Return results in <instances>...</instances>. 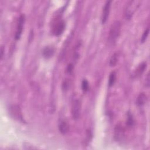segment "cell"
Instances as JSON below:
<instances>
[{"label": "cell", "mask_w": 150, "mask_h": 150, "mask_svg": "<svg viewBox=\"0 0 150 150\" xmlns=\"http://www.w3.org/2000/svg\"><path fill=\"white\" fill-rule=\"evenodd\" d=\"M4 52V47L2 46L1 48V54H0V56H1V59H3Z\"/></svg>", "instance_id": "obj_19"}, {"label": "cell", "mask_w": 150, "mask_h": 150, "mask_svg": "<svg viewBox=\"0 0 150 150\" xmlns=\"http://www.w3.org/2000/svg\"><path fill=\"white\" fill-rule=\"evenodd\" d=\"M127 125L129 127L133 126L134 124V120L132 114L130 113H129L127 114Z\"/></svg>", "instance_id": "obj_14"}, {"label": "cell", "mask_w": 150, "mask_h": 150, "mask_svg": "<svg viewBox=\"0 0 150 150\" xmlns=\"http://www.w3.org/2000/svg\"><path fill=\"white\" fill-rule=\"evenodd\" d=\"M81 113V102L79 99H75L72 105V116L75 120L79 119Z\"/></svg>", "instance_id": "obj_3"}, {"label": "cell", "mask_w": 150, "mask_h": 150, "mask_svg": "<svg viewBox=\"0 0 150 150\" xmlns=\"http://www.w3.org/2000/svg\"><path fill=\"white\" fill-rule=\"evenodd\" d=\"M116 73L114 71L110 73L109 79V86L110 87L113 86V85L114 84V82L116 81Z\"/></svg>", "instance_id": "obj_13"}, {"label": "cell", "mask_w": 150, "mask_h": 150, "mask_svg": "<svg viewBox=\"0 0 150 150\" xmlns=\"http://www.w3.org/2000/svg\"><path fill=\"white\" fill-rule=\"evenodd\" d=\"M65 29V23L63 20L57 21L53 27V32L56 36H59Z\"/></svg>", "instance_id": "obj_6"}, {"label": "cell", "mask_w": 150, "mask_h": 150, "mask_svg": "<svg viewBox=\"0 0 150 150\" xmlns=\"http://www.w3.org/2000/svg\"><path fill=\"white\" fill-rule=\"evenodd\" d=\"M149 27H148L145 30V31L143 33V36H142V38H141V42L143 43L145 41V40L147 39V37H148V34H149Z\"/></svg>", "instance_id": "obj_16"}, {"label": "cell", "mask_w": 150, "mask_h": 150, "mask_svg": "<svg viewBox=\"0 0 150 150\" xmlns=\"http://www.w3.org/2000/svg\"><path fill=\"white\" fill-rule=\"evenodd\" d=\"M147 97L145 93H142L139 95L137 98V104L138 106H143L147 103Z\"/></svg>", "instance_id": "obj_11"}, {"label": "cell", "mask_w": 150, "mask_h": 150, "mask_svg": "<svg viewBox=\"0 0 150 150\" xmlns=\"http://www.w3.org/2000/svg\"><path fill=\"white\" fill-rule=\"evenodd\" d=\"M25 15H21L19 19H18V25L17 27V31L15 33V39L16 40H19L22 35V31H23V28H24V23H25Z\"/></svg>", "instance_id": "obj_4"}, {"label": "cell", "mask_w": 150, "mask_h": 150, "mask_svg": "<svg viewBox=\"0 0 150 150\" xmlns=\"http://www.w3.org/2000/svg\"><path fill=\"white\" fill-rule=\"evenodd\" d=\"M82 89L83 91H87L89 89V83L86 79H84L82 83Z\"/></svg>", "instance_id": "obj_15"}, {"label": "cell", "mask_w": 150, "mask_h": 150, "mask_svg": "<svg viewBox=\"0 0 150 150\" xmlns=\"http://www.w3.org/2000/svg\"><path fill=\"white\" fill-rule=\"evenodd\" d=\"M73 70V66L72 63L69 64L67 67V72L69 73H71Z\"/></svg>", "instance_id": "obj_17"}, {"label": "cell", "mask_w": 150, "mask_h": 150, "mask_svg": "<svg viewBox=\"0 0 150 150\" xmlns=\"http://www.w3.org/2000/svg\"><path fill=\"white\" fill-rule=\"evenodd\" d=\"M145 85L147 87L149 86V73L147 74V76L145 78Z\"/></svg>", "instance_id": "obj_18"}, {"label": "cell", "mask_w": 150, "mask_h": 150, "mask_svg": "<svg viewBox=\"0 0 150 150\" xmlns=\"http://www.w3.org/2000/svg\"><path fill=\"white\" fill-rule=\"evenodd\" d=\"M124 135V130L123 126L117 125L115 129V137L117 138V140H121Z\"/></svg>", "instance_id": "obj_8"}, {"label": "cell", "mask_w": 150, "mask_h": 150, "mask_svg": "<svg viewBox=\"0 0 150 150\" xmlns=\"http://www.w3.org/2000/svg\"><path fill=\"white\" fill-rule=\"evenodd\" d=\"M140 1H130L127 4L125 9V17L127 19H130L135 11L139 7Z\"/></svg>", "instance_id": "obj_2"}, {"label": "cell", "mask_w": 150, "mask_h": 150, "mask_svg": "<svg viewBox=\"0 0 150 150\" xmlns=\"http://www.w3.org/2000/svg\"><path fill=\"white\" fill-rule=\"evenodd\" d=\"M121 29V24L119 21H114L111 25L108 37V42L110 45L116 43L119 39Z\"/></svg>", "instance_id": "obj_1"}, {"label": "cell", "mask_w": 150, "mask_h": 150, "mask_svg": "<svg viewBox=\"0 0 150 150\" xmlns=\"http://www.w3.org/2000/svg\"><path fill=\"white\" fill-rule=\"evenodd\" d=\"M146 67H147V63L145 62L141 63L139 66H138L136 71L137 76H140L142 75L143 73L144 72L145 69H146Z\"/></svg>", "instance_id": "obj_12"}, {"label": "cell", "mask_w": 150, "mask_h": 150, "mask_svg": "<svg viewBox=\"0 0 150 150\" xmlns=\"http://www.w3.org/2000/svg\"><path fill=\"white\" fill-rule=\"evenodd\" d=\"M111 4V1H107L105 3V5H104L102 15H101V22L103 24H105L109 18L110 12Z\"/></svg>", "instance_id": "obj_5"}, {"label": "cell", "mask_w": 150, "mask_h": 150, "mask_svg": "<svg viewBox=\"0 0 150 150\" xmlns=\"http://www.w3.org/2000/svg\"><path fill=\"white\" fill-rule=\"evenodd\" d=\"M54 49L52 47H47L43 49V55L46 58H49L53 56L54 53Z\"/></svg>", "instance_id": "obj_9"}, {"label": "cell", "mask_w": 150, "mask_h": 150, "mask_svg": "<svg viewBox=\"0 0 150 150\" xmlns=\"http://www.w3.org/2000/svg\"><path fill=\"white\" fill-rule=\"evenodd\" d=\"M119 58V52H115L114 54H113L110 59V63H109L110 66L111 67L116 66L118 62Z\"/></svg>", "instance_id": "obj_10"}, {"label": "cell", "mask_w": 150, "mask_h": 150, "mask_svg": "<svg viewBox=\"0 0 150 150\" xmlns=\"http://www.w3.org/2000/svg\"><path fill=\"white\" fill-rule=\"evenodd\" d=\"M58 128L60 133L65 135L69 132L70 127H69V123L67 121H66L65 120H62L59 123Z\"/></svg>", "instance_id": "obj_7"}]
</instances>
